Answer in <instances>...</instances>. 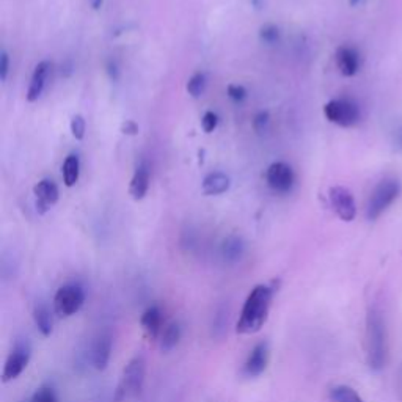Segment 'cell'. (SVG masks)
<instances>
[{
	"mask_svg": "<svg viewBox=\"0 0 402 402\" xmlns=\"http://www.w3.org/2000/svg\"><path fill=\"white\" fill-rule=\"evenodd\" d=\"M398 141H399V146L402 148V131L399 132V136H398Z\"/></svg>",
	"mask_w": 402,
	"mask_h": 402,
	"instance_id": "cell-36",
	"label": "cell"
},
{
	"mask_svg": "<svg viewBox=\"0 0 402 402\" xmlns=\"http://www.w3.org/2000/svg\"><path fill=\"white\" fill-rule=\"evenodd\" d=\"M61 175L66 187H74L77 184L79 176H81V161L76 154H69L63 162Z\"/></svg>",
	"mask_w": 402,
	"mask_h": 402,
	"instance_id": "cell-21",
	"label": "cell"
},
{
	"mask_svg": "<svg viewBox=\"0 0 402 402\" xmlns=\"http://www.w3.org/2000/svg\"><path fill=\"white\" fill-rule=\"evenodd\" d=\"M267 365H269V344L261 341L250 351L246 363H243L242 373L246 377L253 379V377L261 376L266 371Z\"/></svg>",
	"mask_w": 402,
	"mask_h": 402,
	"instance_id": "cell-12",
	"label": "cell"
},
{
	"mask_svg": "<svg viewBox=\"0 0 402 402\" xmlns=\"http://www.w3.org/2000/svg\"><path fill=\"white\" fill-rule=\"evenodd\" d=\"M34 322L39 333L43 336H51L54 330V316L49 306L44 302H38L34 308Z\"/></svg>",
	"mask_w": 402,
	"mask_h": 402,
	"instance_id": "cell-19",
	"label": "cell"
},
{
	"mask_svg": "<svg viewBox=\"0 0 402 402\" xmlns=\"http://www.w3.org/2000/svg\"><path fill=\"white\" fill-rule=\"evenodd\" d=\"M266 181L273 192L288 194L296 184V173L286 162H273L266 171Z\"/></svg>",
	"mask_w": 402,
	"mask_h": 402,
	"instance_id": "cell-8",
	"label": "cell"
},
{
	"mask_svg": "<svg viewBox=\"0 0 402 402\" xmlns=\"http://www.w3.org/2000/svg\"><path fill=\"white\" fill-rule=\"evenodd\" d=\"M145 376H146V360L144 356H136L123 369L121 379L115 388L114 401L124 402L126 399L139 396L145 385Z\"/></svg>",
	"mask_w": 402,
	"mask_h": 402,
	"instance_id": "cell-3",
	"label": "cell"
},
{
	"mask_svg": "<svg viewBox=\"0 0 402 402\" xmlns=\"http://www.w3.org/2000/svg\"><path fill=\"white\" fill-rule=\"evenodd\" d=\"M226 94H228V98H230L231 101L242 102L243 99L247 98L248 93H247L246 86H243V85L230 84V85H228V89H226Z\"/></svg>",
	"mask_w": 402,
	"mask_h": 402,
	"instance_id": "cell-29",
	"label": "cell"
},
{
	"mask_svg": "<svg viewBox=\"0 0 402 402\" xmlns=\"http://www.w3.org/2000/svg\"><path fill=\"white\" fill-rule=\"evenodd\" d=\"M91 5H93V8H96V10H98V8L102 5V0H93Z\"/></svg>",
	"mask_w": 402,
	"mask_h": 402,
	"instance_id": "cell-34",
	"label": "cell"
},
{
	"mask_svg": "<svg viewBox=\"0 0 402 402\" xmlns=\"http://www.w3.org/2000/svg\"><path fill=\"white\" fill-rule=\"evenodd\" d=\"M85 303V291L79 283H66L54 296V311L60 318H71Z\"/></svg>",
	"mask_w": 402,
	"mask_h": 402,
	"instance_id": "cell-5",
	"label": "cell"
},
{
	"mask_svg": "<svg viewBox=\"0 0 402 402\" xmlns=\"http://www.w3.org/2000/svg\"><path fill=\"white\" fill-rule=\"evenodd\" d=\"M31 358V344L29 338H19L16 340L10 356L6 357L4 371H2V381L11 382L24 373V369L29 366V361Z\"/></svg>",
	"mask_w": 402,
	"mask_h": 402,
	"instance_id": "cell-7",
	"label": "cell"
},
{
	"mask_svg": "<svg viewBox=\"0 0 402 402\" xmlns=\"http://www.w3.org/2000/svg\"><path fill=\"white\" fill-rule=\"evenodd\" d=\"M366 356L373 371H381L387 365L388 340L385 318L379 306H371L366 316Z\"/></svg>",
	"mask_w": 402,
	"mask_h": 402,
	"instance_id": "cell-2",
	"label": "cell"
},
{
	"mask_svg": "<svg viewBox=\"0 0 402 402\" xmlns=\"http://www.w3.org/2000/svg\"><path fill=\"white\" fill-rule=\"evenodd\" d=\"M335 60H336V66H338V69H340V73L346 77L356 76L360 71L361 55L357 47H353V46L338 47Z\"/></svg>",
	"mask_w": 402,
	"mask_h": 402,
	"instance_id": "cell-13",
	"label": "cell"
},
{
	"mask_svg": "<svg viewBox=\"0 0 402 402\" xmlns=\"http://www.w3.org/2000/svg\"><path fill=\"white\" fill-rule=\"evenodd\" d=\"M8 73H10V57L6 51L0 52V82H5Z\"/></svg>",
	"mask_w": 402,
	"mask_h": 402,
	"instance_id": "cell-31",
	"label": "cell"
},
{
	"mask_svg": "<svg viewBox=\"0 0 402 402\" xmlns=\"http://www.w3.org/2000/svg\"><path fill=\"white\" fill-rule=\"evenodd\" d=\"M51 63L47 60L39 61L38 65L34 69V74H31L30 79V84H29V90H27V101L29 102H36L39 98H41V94L44 91V86H46V79L49 76V71H51Z\"/></svg>",
	"mask_w": 402,
	"mask_h": 402,
	"instance_id": "cell-14",
	"label": "cell"
},
{
	"mask_svg": "<svg viewBox=\"0 0 402 402\" xmlns=\"http://www.w3.org/2000/svg\"><path fill=\"white\" fill-rule=\"evenodd\" d=\"M140 324L149 338H159L162 333V311L157 305H151L144 311L140 318Z\"/></svg>",
	"mask_w": 402,
	"mask_h": 402,
	"instance_id": "cell-17",
	"label": "cell"
},
{
	"mask_svg": "<svg viewBox=\"0 0 402 402\" xmlns=\"http://www.w3.org/2000/svg\"><path fill=\"white\" fill-rule=\"evenodd\" d=\"M114 338L110 332H101L90 346V360L94 369L104 371L112 357Z\"/></svg>",
	"mask_w": 402,
	"mask_h": 402,
	"instance_id": "cell-10",
	"label": "cell"
},
{
	"mask_svg": "<svg viewBox=\"0 0 402 402\" xmlns=\"http://www.w3.org/2000/svg\"><path fill=\"white\" fill-rule=\"evenodd\" d=\"M34 195H35L36 212L44 216L47 211H51L55 204H57L60 199V191L59 186L55 184L52 179L44 178L34 187Z\"/></svg>",
	"mask_w": 402,
	"mask_h": 402,
	"instance_id": "cell-11",
	"label": "cell"
},
{
	"mask_svg": "<svg viewBox=\"0 0 402 402\" xmlns=\"http://www.w3.org/2000/svg\"><path fill=\"white\" fill-rule=\"evenodd\" d=\"M324 116L340 128H352L360 121L361 110L356 101L340 98L327 102L324 106Z\"/></svg>",
	"mask_w": 402,
	"mask_h": 402,
	"instance_id": "cell-6",
	"label": "cell"
},
{
	"mask_svg": "<svg viewBox=\"0 0 402 402\" xmlns=\"http://www.w3.org/2000/svg\"><path fill=\"white\" fill-rule=\"evenodd\" d=\"M246 255V242L236 234L228 236L220 246V256L226 264H236Z\"/></svg>",
	"mask_w": 402,
	"mask_h": 402,
	"instance_id": "cell-15",
	"label": "cell"
},
{
	"mask_svg": "<svg viewBox=\"0 0 402 402\" xmlns=\"http://www.w3.org/2000/svg\"><path fill=\"white\" fill-rule=\"evenodd\" d=\"M218 126V116L216 112H212V110H208V112H204V115L201 116V128L206 134L214 132Z\"/></svg>",
	"mask_w": 402,
	"mask_h": 402,
	"instance_id": "cell-28",
	"label": "cell"
},
{
	"mask_svg": "<svg viewBox=\"0 0 402 402\" xmlns=\"http://www.w3.org/2000/svg\"><path fill=\"white\" fill-rule=\"evenodd\" d=\"M401 195V183L396 178H385L374 187V191L369 196L366 216L369 220L379 218Z\"/></svg>",
	"mask_w": 402,
	"mask_h": 402,
	"instance_id": "cell-4",
	"label": "cell"
},
{
	"mask_svg": "<svg viewBox=\"0 0 402 402\" xmlns=\"http://www.w3.org/2000/svg\"><path fill=\"white\" fill-rule=\"evenodd\" d=\"M29 402H31V401H29Z\"/></svg>",
	"mask_w": 402,
	"mask_h": 402,
	"instance_id": "cell-37",
	"label": "cell"
},
{
	"mask_svg": "<svg viewBox=\"0 0 402 402\" xmlns=\"http://www.w3.org/2000/svg\"><path fill=\"white\" fill-rule=\"evenodd\" d=\"M253 129L256 134H263L266 132L267 129H269V124H271V115L269 112H264V110H261V112H258L253 118Z\"/></svg>",
	"mask_w": 402,
	"mask_h": 402,
	"instance_id": "cell-27",
	"label": "cell"
},
{
	"mask_svg": "<svg viewBox=\"0 0 402 402\" xmlns=\"http://www.w3.org/2000/svg\"><path fill=\"white\" fill-rule=\"evenodd\" d=\"M31 402H59V396H57V391L52 387V385L46 383L43 387H39L35 395L31 396L30 399Z\"/></svg>",
	"mask_w": 402,
	"mask_h": 402,
	"instance_id": "cell-25",
	"label": "cell"
},
{
	"mask_svg": "<svg viewBox=\"0 0 402 402\" xmlns=\"http://www.w3.org/2000/svg\"><path fill=\"white\" fill-rule=\"evenodd\" d=\"M328 199L335 214L341 220H344V222H352V220L357 217L356 199H353L349 189L343 186H335L328 191Z\"/></svg>",
	"mask_w": 402,
	"mask_h": 402,
	"instance_id": "cell-9",
	"label": "cell"
},
{
	"mask_svg": "<svg viewBox=\"0 0 402 402\" xmlns=\"http://www.w3.org/2000/svg\"><path fill=\"white\" fill-rule=\"evenodd\" d=\"M107 71H109L110 77H112V81H116V79H118V74H120V73H118V68H116V65H115L114 61H110V63H109Z\"/></svg>",
	"mask_w": 402,
	"mask_h": 402,
	"instance_id": "cell-33",
	"label": "cell"
},
{
	"mask_svg": "<svg viewBox=\"0 0 402 402\" xmlns=\"http://www.w3.org/2000/svg\"><path fill=\"white\" fill-rule=\"evenodd\" d=\"M330 401L332 402H365L358 393L349 385H336L330 390Z\"/></svg>",
	"mask_w": 402,
	"mask_h": 402,
	"instance_id": "cell-22",
	"label": "cell"
},
{
	"mask_svg": "<svg viewBox=\"0 0 402 402\" xmlns=\"http://www.w3.org/2000/svg\"><path fill=\"white\" fill-rule=\"evenodd\" d=\"M121 132L124 134V136H137L139 124L134 120H126L121 126Z\"/></svg>",
	"mask_w": 402,
	"mask_h": 402,
	"instance_id": "cell-32",
	"label": "cell"
},
{
	"mask_svg": "<svg viewBox=\"0 0 402 402\" xmlns=\"http://www.w3.org/2000/svg\"><path fill=\"white\" fill-rule=\"evenodd\" d=\"M231 186V179L226 173L222 171H211L204 176L203 183H201V189L203 194L208 196H216V195H222L225 192H228V189Z\"/></svg>",
	"mask_w": 402,
	"mask_h": 402,
	"instance_id": "cell-16",
	"label": "cell"
},
{
	"mask_svg": "<svg viewBox=\"0 0 402 402\" xmlns=\"http://www.w3.org/2000/svg\"><path fill=\"white\" fill-rule=\"evenodd\" d=\"M206 84H208L206 74L201 73V71H199V73H195L191 79H189V82L186 85V90L192 98H200L201 94L204 93V90H206Z\"/></svg>",
	"mask_w": 402,
	"mask_h": 402,
	"instance_id": "cell-23",
	"label": "cell"
},
{
	"mask_svg": "<svg viewBox=\"0 0 402 402\" xmlns=\"http://www.w3.org/2000/svg\"><path fill=\"white\" fill-rule=\"evenodd\" d=\"M71 134L76 140H84L85 132H86V121L82 115H74L73 120H71Z\"/></svg>",
	"mask_w": 402,
	"mask_h": 402,
	"instance_id": "cell-26",
	"label": "cell"
},
{
	"mask_svg": "<svg viewBox=\"0 0 402 402\" xmlns=\"http://www.w3.org/2000/svg\"><path fill=\"white\" fill-rule=\"evenodd\" d=\"M399 390L402 393V369H401V374H399Z\"/></svg>",
	"mask_w": 402,
	"mask_h": 402,
	"instance_id": "cell-35",
	"label": "cell"
},
{
	"mask_svg": "<svg viewBox=\"0 0 402 402\" xmlns=\"http://www.w3.org/2000/svg\"><path fill=\"white\" fill-rule=\"evenodd\" d=\"M226 314H228L226 308H220L214 314V322H212V328H214V333L216 335H222L225 332V327H226V322H228Z\"/></svg>",
	"mask_w": 402,
	"mask_h": 402,
	"instance_id": "cell-30",
	"label": "cell"
},
{
	"mask_svg": "<svg viewBox=\"0 0 402 402\" xmlns=\"http://www.w3.org/2000/svg\"><path fill=\"white\" fill-rule=\"evenodd\" d=\"M148 191H149V170L146 165H139L131 179L129 195L132 196V200L140 201L145 199Z\"/></svg>",
	"mask_w": 402,
	"mask_h": 402,
	"instance_id": "cell-18",
	"label": "cell"
},
{
	"mask_svg": "<svg viewBox=\"0 0 402 402\" xmlns=\"http://www.w3.org/2000/svg\"><path fill=\"white\" fill-rule=\"evenodd\" d=\"M275 288L271 285H256L250 291L242 306L241 316L236 326V332L241 335H251L261 330L269 318Z\"/></svg>",
	"mask_w": 402,
	"mask_h": 402,
	"instance_id": "cell-1",
	"label": "cell"
},
{
	"mask_svg": "<svg viewBox=\"0 0 402 402\" xmlns=\"http://www.w3.org/2000/svg\"><path fill=\"white\" fill-rule=\"evenodd\" d=\"M280 36L281 31L277 26H273V24H266V26L259 30V39L267 46L277 44L280 41Z\"/></svg>",
	"mask_w": 402,
	"mask_h": 402,
	"instance_id": "cell-24",
	"label": "cell"
},
{
	"mask_svg": "<svg viewBox=\"0 0 402 402\" xmlns=\"http://www.w3.org/2000/svg\"><path fill=\"white\" fill-rule=\"evenodd\" d=\"M183 336V327L179 322H170V324L162 330L159 336L161 340V351L162 352H170L176 348Z\"/></svg>",
	"mask_w": 402,
	"mask_h": 402,
	"instance_id": "cell-20",
	"label": "cell"
}]
</instances>
